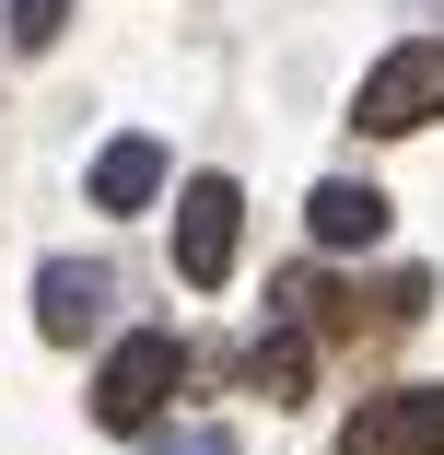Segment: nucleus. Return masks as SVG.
I'll list each match as a JSON object with an SVG mask.
<instances>
[{"instance_id": "nucleus-10", "label": "nucleus", "mask_w": 444, "mask_h": 455, "mask_svg": "<svg viewBox=\"0 0 444 455\" xmlns=\"http://www.w3.org/2000/svg\"><path fill=\"white\" fill-rule=\"evenodd\" d=\"M152 455H234L222 420H188V432H152Z\"/></svg>"}, {"instance_id": "nucleus-9", "label": "nucleus", "mask_w": 444, "mask_h": 455, "mask_svg": "<svg viewBox=\"0 0 444 455\" xmlns=\"http://www.w3.org/2000/svg\"><path fill=\"white\" fill-rule=\"evenodd\" d=\"M59 24H70V0H12V47H59Z\"/></svg>"}, {"instance_id": "nucleus-6", "label": "nucleus", "mask_w": 444, "mask_h": 455, "mask_svg": "<svg viewBox=\"0 0 444 455\" xmlns=\"http://www.w3.org/2000/svg\"><path fill=\"white\" fill-rule=\"evenodd\" d=\"M304 234H316L327 257H363V245H386V199L363 188V175H327V188L304 199Z\"/></svg>"}, {"instance_id": "nucleus-5", "label": "nucleus", "mask_w": 444, "mask_h": 455, "mask_svg": "<svg viewBox=\"0 0 444 455\" xmlns=\"http://www.w3.org/2000/svg\"><path fill=\"white\" fill-rule=\"evenodd\" d=\"M106 304H117V281H106L94 257H47L36 268V339H94Z\"/></svg>"}, {"instance_id": "nucleus-1", "label": "nucleus", "mask_w": 444, "mask_h": 455, "mask_svg": "<svg viewBox=\"0 0 444 455\" xmlns=\"http://www.w3.org/2000/svg\"><path fill=\"white\" fill-rule=\"evenodd\" d=\"M175 374H188V350H175L164 327H129V339L94 362V420H106V432H152L164 397H175Z\"/></svg>"}, {"instance_id": "nucleus-8", "label": "nucleus", "mask_w": 444, "mask_h": 455, "mask_svg": "<svg viewBox=\"0 0 444 455\" xmlns=\"http://www.w3.org/2000/svg\"><path fill=\"white\" fill-rule=\"evenodd\" d=\"M246 374L270 386V397H304V386H316V350H304V339L281 327V339H257V350H246Z\"/></svg>"}, {"instance_id": "nucleus-7", "label": "nucleus", "mask_w": 444, "mask_h": 455, "mask_svg": "<svg viewBox=\"0 0 444 455\" xmlns=\"http://www.w3.org/2000/svg\"><path fill=\"white\" fill-rule=\"evenodd\" d=\"M152 199H164V140H141V129L106 140V152H94V211L129 222V211H152Z\"/></svg>"}, {"instance_id": "nucleus-4", "label": "nucleus", "mask_w": 444, "mask_h": 455, "mask_svg": "<svg viewBox=\"0 0 444 455\" xmlns=\"http://www.w3.org/2000/svg\"><path fill=\"white\" fill-rule=\"evenodd\" d=\"M339 455H444V386H398L375 409H351Z\"/></svg>"}, {"instance_id": "nucleus-3", "label": "nucleus", "mask_w": 444, "mask_h": 455, "mask_svg": "<svg viewBox=\"0 0 444 455\" xmlns=\"http://www.w3.org/2000/svg\"><path fill=\"white\" fill-rule=\"evenodd\" d=\"M234 245H246V188H234V175H188V188H175V281L222 292Z\"/></svg>"}, {"instance_id": "nucleus-2", "label": "nucleus", "mask_w": 444, "mask_h": 455, "mask_svg": "<svg viewBox=\"0 0 444 455\" xmlns=\"http://www.w3.org/2000/svg\"><path fill=\"white\" fill-rule=\"evenodd\" d=\"M432 117H444V36H409V47L375 59L351 129H363V140H409V129H432Z\"/></svg>"}]
</instances>
